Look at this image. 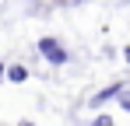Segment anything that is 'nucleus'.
Returning <instances> with one entry per match:
<instances>
[{
    "label": "nucleus",
    "mask_w": 130,
    "mask_h": 126,
    "mask_svg": "<svg viewBox=\"0 0 130 126\" xmlns=\"http://www.w3.org/2000/svg\"><path fill=\"white\" fill-rule=\"evenodd\" d=\"M120 91H123V88H120V84H112V88H106V91H99V95H95V102H109V98H116Z\"/></svg>",
    "instance_id": "obj_2"
},
{
    "label": "nucleus",
    "mask_w": 130,
    "mask_h": 126,
    "mask_svg": "<svg viewBox=\"0 0 130 126\" xmlns=\"http://www.w3.org/2000/svg\"><path fill=\"white\" fill-rule=\"evenodd\" d=\"M0 77H4V67H0Z\"/></svg>",
    "instance_id": "obj_5"
},
{
    "label": "nucleus",
    "mask_w": 130,
    "mask_h": 126,
    "mask_svg": "<svg viewBox=\"0 0 130 126\" xmlns=\"http://www.w3.org/2000/svg\"><path fill=\"white\" fill-rule=\"evenodd\" d=\"M39 53H42L53 67H63V63H67V49H63L56 39H42V42H39Z\"/></svg>",
    "instance_id": "obj_1"
},
{
    "label": "nucleus",
    "mask_w": 130,
    "mask_h": 126,
    "mask_svg": "<svg viewBox=\"0 0 130 126\" xmlns=\"http://www.w3.org/2000/svg\"><path fill=\"white\" fill-rule=\"evenodd\" d=\"M120 105H123V109L130 112V91H120Z\"/></svg>",
    "instance_id": "obj_4"
},
{
    "label": "nucleus",
    "mask_w": 130,
    "mask_h": 126,
    "mask_svg": "<svg viewBox=\"0 0 130 126\" xmlns=\"http://www.w3.org/2000/svg\"><path fill=\"white\" fill-rule=\"evenodd\" d=\"M7 77H11L14 84H21L25 77H28V70H25V67H11V70H7Z\"/></svg>",
    "instance_id": "obj_3"
}]
</instances>
